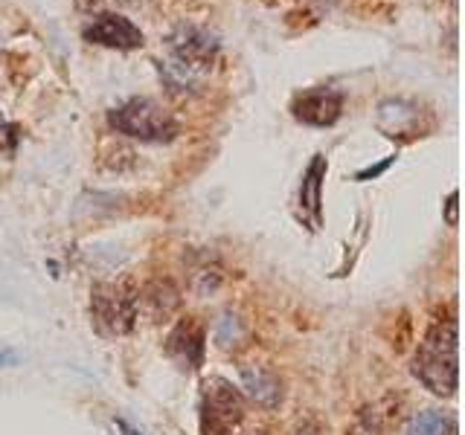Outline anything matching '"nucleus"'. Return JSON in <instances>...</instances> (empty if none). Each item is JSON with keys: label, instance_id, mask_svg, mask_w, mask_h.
Returning a JSON list of instances; mask_svg holds the SVG:
<instances>
[{"label": "nucleus", "instance_id": "obj_1", "mask_svg": "<svg viewBox=\"0 0 465 435\" xmlns=\"http://www.w3.org/2000/svg\"><path fill=\"white\" fill-rule=\"evenodd\" d=\"M457 319H436L413 354V377L440 398H450L457 392Z\"/></svg>", "mask_w": 465, "mask_h": 435}, {"label": "nucleus", "instance_id": "obj_2", "mask_svg": "<svg viewBox=\"0 0 465 435\" xmlns=\"http://www.w3.org/2000/svg\"><path fill=\"white\" fill-rule=\"evenodd\" d=\"M218 41L198 26L174 29L166 41V62L160 64L172 87H195L215 64Z\"/></svg>", "mask_w": 465, "mask_h": 435}, {"label": "nucleus", "instance_id": "obj_3", "mask_svg": "<svg viewBox=\"0 0 465 435\" xmlns=\"http://www.w3.org/2000/svg\"><path fill=\"white\" fill-rule=\"evenodd\" d=\"M137 296L140 290L131 279H111L94 287L91 314L102 337H125L137 325Z\"/></svg>", "mask_w": 465, "mask_h": 435}, {"label": "nucleus", "instance_id": "obj_4", "mask_svg": "<svg viewBox=\"0 0 465 435\" xmlns=\"http://www.w3.org/2000/svg\"><path fill=\"white\" fill-rule=\"evenodd\" d=\"M108 122L116 134L134 137L140 142H169L174 134H178V122H174V116L163 105H157L154 99L125 102L123 108L111 111Z\"/></svg>", "mask_w": 465, "mask_h": 435}, {"label": "nucleus", "instance_id": "obj_5", "mask_svg": "<svg viewBox=\"0 0 465 435\" xmlns=\"http://www.w3.org/2000/svg\"><path fill=\"white\" fill-rule=\"evenodd\" d=\"M198 410L201 435H232L244 420V398L224 377H203Z\"/></svg>", "mask_w": 465, "mask_h": 435}, {"label": "nucleus", "instance_id": "obj_6", "mask_svg": "<svg viewBox=\"0 0 465 435\" xmlns=\"http://www.w3.org/2000/svg\"><path fill=\"white\" fill-rule=\"evenodd\" d=\"M84 41L102 44V47H116V50H137L143 47V33L131 24L128 18L116 12H102L91 24L82 29Z\"/></svg>", "mask_w": 465, "mask_h": 435}, {"label": "nucleus", "instance_id": "obj_7", "mask_svg": "<svg viewBox=\"0 0 465 435\" xmlns=\"http://www.w3.org/2000/svg\"><path fill=\"white\" fill-rule=\"evenodd\" d=\"M341 108H343V96L338 91H331V87H314V91H305L294 99V116L305 125H314V128H326V125H334L341 116Z\"/></svg>", "mask_w": 465, "mask_h": 435}, {"label": "nucleus", "instance_id": "obj_8", "mask_svg": "<svg viewBox=\"0 0 465 435\" xmlns=\"http://www.w3.org/2000/svg\"><path fill=\"white\" fill-rule=\"evenodd\" d=\"M203 328L195 316L181 319L166 337V354L178 362L181 369H198L203 360Z\"/></svg>", "mask_w": 465, "mask_h": 435}, {"label": "nucleus", "instance_id": "obj_9", "mask_svg": "<svg viewBox=\"0 0 465 435\" xmlns=\"http://www.w3.org/2000/svg\"><path fill=\"white\" fill-rule=\"evenodd\" d=\"M181 296L172 282H152L137 296V316L143 314L149 323H163L174 311H178Z\"/></svg>", "mask_w": 465, "mask_h": 435}, {"label": "nucleus", "instance_id": "obj_10", "mask_svg": "<svg viewBox=\"0 0 465 435\" xmlns=\"http://www.w3.org/2000/svg\"><path fill=\"white\" fill-rule=\"evenodd\" d=\"M242 381H244L247 395H251L259 406H268V410L280 406L282 383L271 369H265V366H242Z\"/></svg>", "mask_w": 465, "mask_h": 435}, {"label": "nucleus", "instance_id": "obj_11", "mask_svg": "<svg viewBox=\"0 0 465 435\" xmlns=\"http://www.w3.org/2000/svg\"><path fill=\"white\" fill-rule=\"evenodd\" d=\"M323 174H326V160L314 157L309 171H305L302 186H300V207H302V218L312 224V229L320 227V186H323Z\"/></svg>", "mask_w": 465, "mask_h": 435}, {"label": "nucleus", "instance_id": "obj_12", "mask_svg": "<svg viewBox=\"0 0 465 435\" xmlns=\"http://www.w3.org/2000/svg\"><path fill=\"white\" fill-rule=\"evenodd\" d=\"M404 435H454V418L440 410L416 412L411 420H407Z\"/></svg>", "mask_w": 465, "mask_h": 435}, {"label": "nucleus", "instance_id": "obj_13", "mask_svg": "<svg viewBox=\"0 0 465 435\" xmlns=\"http://www.w3.org/2000/svg\"><path fill=\"white\" fill-rule=\"evenodd\" d=\"M125 4H137V0H76V9L82 12H99L105 6H125Z\"/></svg>", "mask_w": 465, "mask_h": 435}, {"label": "nucleus", "instance_id": "obj_14", "mask_svg": "<svg viewBox=\"0 0 465 435\" xmlns=\"http://www.w3.org/2000/svg\"><path fill=\"white\" fill-rule=\"evenodd\" d=\"M457 200H460V195L450 192V198H448V224L450 227H457Z\"/></svg>", "mask_w": 465, "mask_h": 435}, {"label": "nucleus", "instance_id": "obj_15", "mask_svg": "<svg viewBox=\"0 0 465 435\" xmlns=\"http://www.w3.org/2000/svg\"><path fill=\"white\" fill-rule=\"evenodd\" d=\"M390 163H392V160H384L381 166H375V169H367V171H361V174H358V180H370V178H375V174H381V171H384V169H387Z\"/></svg>", "mask_w": 465, "mask_h": 435}, {"label": "nucleus", "instance_id": "obj_16", "mask_svg": "<svg viewBox=\"0 0 465 435\" xmlns=\"http://www.w3.org/2000/svg\"><path fill=\"white\" fill-rule=\"evenodd\" d=\"M253 435H265V432H253Z\"/></svg>", "mask_w": 465, "mask_h": 435}, {"label": "nucleus", "instance_id": "obj_17", "mask_svg": "<svg viewBox=\"0 0 465 435\" xmlns=\"http://www.w3.org/2000/svg\"><path fill=\"white\" fill-rule=\"evenodd\" d=\"M349 435H355V432H349Z\"/></svg>", "mask_w": 465, "mask_h": 435}]
</instances>
